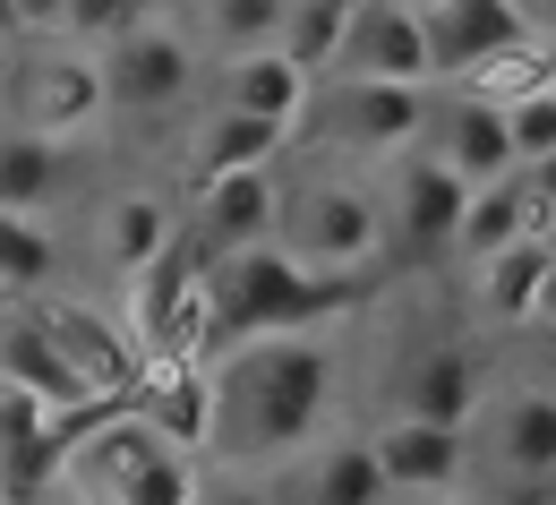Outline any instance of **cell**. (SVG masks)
I'll return each mask as SVG.
<instances>
[{
	"instance_id": "1",
	"label": "cell",
	"mask_w": 556,
	"mask_h": 505,
	"mask_svg": "<svg viewBox=\"0 0 556 505\" xmlns=\"http://www.w3.org/2000/svg\"><path fill=\"white\" fill-rule=\"evenodd\" d=\"M206 386H214V429H206L214 463H240V471L291 463L334 420V386H343L334 326H282V334L223 343V352H206Z\"/></svg>"
},
{
	"instance_id": "2",
	"label": "cell",
	"mask_w": 556,
	"mask_h": 505,
	"mask_svg": "<svg viewBox=\"0 0 556 505\" xmlns=\"http://www.w3.org/2000/svg\"><path fill=\"white\" fill-rule=\"evenodd\" d=\"M351 308V275H317L300 266L282 240H249L206 257V352L249 343V334H282V326H334Z\"/></svg>"
},
{
	"instance_id": "3",
	"label": "cell",
	"mask_w": 556,
	"mask_h": 505,
	"mask_svg": "<svg viewBox=\"0 0 556 505\" xmlns=\"http://www.w3.org/2000/svg\"><path fill=\"white\" fill-rule=\"evenodd\" d=\"M61 480L77 489V505H189L198 497V471H189V445H172L163 429H146L129 403H94L70 429Z\"/></svg>"
},
{
	"instance_id": "4",
	"label": "cell",
	"mask_w": 556,
	"mask_h": 505,
	"mask_svg": "<svg viewBox=\"0 0 556 505\" xmlns=\"http://www.w3.org/2000/svg\"><path fill=\"white\" fill-rule=\"evenodd\" d=\"M275 240L300 266H317V275H351V266H368V257L386 249V206H377L359 180L326 172V180H308V189L282 198Z\"/></svg>"
},
{
	"instance_id": "5",
	"label": "cell",
	"mask_w": 556,
	"mask_h": 505,
	"mask_svg": "<svg viewBox=\"0 0 556 505\" xmlns=\"http://www.w3.org/2000/svg\"><path fill=\"white\" fill-rule=\"evenodd\" d=\"M129 343L138 352H206V249L172 231L129 275Z\"/></svg>"
},
{
	"instance_id": "6",
	"label": "cell",
	"mask_w": 556,
	"mask_h": 505,
	"mask_svg": "<svg viewBox=\"0 0 556 505\" xmlns=\"http://www.w3.org/2000/svg\"><path fill=\"white\" fill-rule=\"evenodd\" d=\"M419 129H428V86H403V77H334L317 94V138L334 154L386 163V154L419 146Z\"/></svg>"
},
{
	"instance_id": "7",
	"label": "cell",
	"mask_w": 556,
	"mask_h": 505,
	"mask_svg": "<svg viewBox=\"0 0 556 505\" xmlns=\"http://www.w3.org/2000/svg\"><path fill=\"white\" fill-rule=\"evenodd\" d=\"M94 61H103V86H112V112H172L198 86V43L180 26H163V17H138Z\"/></svg>"
},
{
	"instance_id": "8",
	"label": "cell",
	"mask_w": 556,
	"mask_h": 505,
	"mask_svg": "<svg viewBox=\"0 0 556 505\" xmlns=\"http://www.w3.org/2000/svg\"><path fill=\"white\" fill-rule=\"evenodd\" d=\"M419 35H428V70H437V86L471 77L480 61L514 52V43H540V26H531L522 0H419Z\"/></svg>"
},
{
	"instance_id": "9",
	"label": "cell",
	"mask_w": 556,
	"mask_h": 505,
	"mask_svg": "<svg viewBox=\"0 0 556 505\" xmlns=\"http://www.w3.org/2000/svg\"><path fill=\"white\" fill-rule=\"evenodd\" d=\"M480 463L514 489L556 480V386H514V394H480Z\"/></svg>"
},
{
	"instance_id": "10",
	"label": "cell",
	"mask_w": 556,
	"mask_h": 505,
	"mask_svg": "<svg viewBox=\"0 0 556 505\" xmlns=\"http://www.w3.org/2000/svg\"><path fill=\"white\" fill-rule=\"evenodd\" d=\"M428 154L463 180V189H480V180H505V172H522L514 163V138H505V103H488L480 86H454V94H428Z\"/></svg>"
},
{
	"instance_id": "11",
	"label": "cell",
	"mask_w": 556,
	"mask_h": 505,
	"mask_svg": "<svg viewBox=\"0 0 556 505\" xmlns=\"http://www.w3.org/2000/svg\"><path fill=\"white\" fill-rule=\"evenodd\" d=\"M275 471H282L275 505H394V480L368 437H317Z\"/></svg>"
},
{
	"instance_id": "12",
	"label": "cell",
	"mask_w": 556,
	"mask_h": 505,
	"mask_svg": "<svg viewBox=\"0 0 556 505\" xmlns=\"http://www.w3.org/2000/svg\"><path fill=\"white\" fill-rule=\"evenodd\" d=\"M146 429H163L172 445H206L214 429V386H206V352H138V377L121 394Z\"/></svg>"
},
{
	"instance_id": "13",
	"label": "cell",
	"mask_w": 556,
	"mask_h": 505,
	"mask_svg": "<svg viewBox=\"0 0 556 505\" xmlns=\"http://www.w3.org/2000/svg\"><path fill=\"white\" fill-rule=\"evenodd\" d=\"M112 112V86H103V61H94V43H52L35 70H26V129H43V138H77V129H94Z\"/></svg>"
},
{
	"instance_id": "14",
	"label": "cell",
	"mask_w": 556,
	"mask_h": 505,
	"mask_svg": "<svg viewBox=\"0 0 556 505\" xmlns=\"http://www.w3.org/2000/svg\"><path fill=\"white\" fill-rule=\"evenodd\" d=\"M334 77H403V86H437L428 70V35H419L412 0H359L343 26V52H334Z\"/></svg>"
},
{
	"instance_id": "15",
	"label": "cell",
	"mask_w": 556,
	"mask_h": 505,
	"mask_svg": "<svg viewBox=\"0 0 556 505\" xmlns=\"http://www.w3.org/2000/svg\"><path fill=\"white\" fill-rule=\"evenodd\" d=\"M0 377H9V386H26V394H43V403H52V412H70V420L94 412L86 377L70 368L61 334L43 326V308H35V300H9V308H0Z\"/></svg>"
},
{
	"instance_id": "16",
	"label": "cell",
	"mask_w": 556,
	"mask_h": 505,
	"mask_svg": "<svg viewBox=\"0 0 556 505\" xmlns=\"http://www.w3.org/2000/svg\"><path fill=\"white\" fill-rule=\"evenodd\" d=\"M368 445H377V463H386L394 497H437V489H463V471H471V429L412 420V412H394V420L368 437Z\"/></svg>"
},
{
	"instance_id": "17",
	"label": "cell",
	"mask_w": 556,
	"mask_h": 505,
	"mask_svg": "<svg viewBox=\"0 0 556 505\" xmlns=\"http://www.w3.org/2000/svg\"><path fill=\"white\" fill-rule=\"evenodd\" d=\"M275 215H282L275 163L198 180V249H206V257H223V249H249V240H275Z\"/></svg>"
},
{
	"instance_id": "18",
	"label": "cell",
	"mask_w": 556,
	"mask_h": 505,
	"mask_svg": "<svg viewBox=\"0 0 556 505\" xmlns=\"http://www.w3.org/2000/svg\"><path fill=\"white\" fill-rule=\"evenodd\" d=\"M35 308H43V326L61 334V352H70V368L86 377V394H94V403H121L129 377H138L129 326H112V317H94V308H70V300H35Z\"/></svg>"
},
{
	"instance_id": "19",
	"label": "cell",
	"mask_w": 556,
	"mask_h": 505,
	"mask_svg": "<svg viewBox=\"0 0 556 505\" xmlns=\"http://www.w3.org/2000/svg\"><path fill=\"white\" fill-rule=\"evenodd\" d=\"M463 180L437 163V154H412L403 172H394V231H403V249L412 257H445L454 249V231H463Z\"/></svg>"
},
{
	"instance_id": "20",
	"label": "cell",
	"mask_w": 556,
	"mask_h": 505,
	"mask_svg": "<svg viewBox=\"0 0 556 505\" xmlns=\"http://www.w3.org/2000/svg\"><path fill=\"white\" fill-rule=\"evenodd\" d=\"M214 103H231V112H266V121H308V103H317V77L300 70L282 43H257V52H231L223 61V86H214Z\"/></svg>"
},
{
	"instance_id": "21",
	"label": "cell",
	"mask_w": 556,
	"mask_h": 505,
	"mask_svg": "<svg viewBox=\"0 0 556 505\" xmlns=\"http://www.w3.org/2000/svg\"><path fill=\"white\" fill-rule=\"evenodd\" d=\"M394 412H412V420H445V429H471V420H480V361H471L463 343L419 352V361L403 368V386H394Z\"/></svg>"
},
{
	"instance_id": "22",
	"label": "cell",
	"mask_w": 556,
	"mask_h": 505,
	"mask_svg": "<svg viewBox=\"0 0 556 505\" xmlns=\"http://www.w3.org/2000/svg\"><path fill=\"white\" fill-rule=\"evenodd\" d=\"M540 283H548V240L531 231V240H505V249H488L471 257V308H480L488 326H522V317H540Z\"/></svg>"
},
{
	"instance_id": "23",
	"label": "cell",
	"mask_w": 556,
	"mask_h": 505,
	"mask_svg": "<svg viewBox=\"0 0 556 505\" xmlns=\"http://www.w3.org/2000/svg\"><path fill=\"white\" fill-rule=\"evenodd\" d=\"M531 231H548V206H540L531 172H505V180H480V189L463 198L454 257H488V249H505V240H531Z\"/></svg>"
},
{
	"instance_id": "24",
	"label": "cell",
	"mask_w": 556,
	"mask_h": 505,
	"mask_svg": "<svg viewBox=\"0 0 556 505\" xmlns=\"http://www.w3.org/2000/svg\"><path fill=\"white\" fill-rule=\"evenodd\" d=\"M282 138H291V121H266V112H231V103H214L206 121H198V138H189V180H214V172H257V163H275Z\"/></svg>"
},
{
	"instance_id": "25",
	"label": "cell",
	"mask_w": 556,
	"mask_h": 505,
	"mask_svg": "<svg viewBox=\"0 0 556 505\" xmlns=\"http://www.w3.org/2000/svg\"><path fill=\"white\" fill-rule=\"evenodd\" d=\"M172 231H180V223H172V206L138 189V198H112V206H103L94 249H103V266H112V275H138V266L163 249V240H172Z\"/></svg>"
},
{
	"instance_id": "26",
	"label": "cell",
	"mask_w": 556,
	"mask_h": 505,
	"mask_svg": "<svg viewBox=\"0 0 556 505\" xmlns=\"http://www.w3.org/2000/svg\"><path fill=\"white\" fill-rule=\"evenodd\" d=\"M52 266H61V240L43 231V215L0 206V291L9 300H35V291L52 283Z\"/></svg>"
},
{
	"instance_id": "27",
	"label": "cell",
	"mask_w": 556,
	"mask_h": 505,
	"mask_svg": "<svg viewBox=\"0 0 556 505\" xmlns=\"http://www.w3.org/2000/svg\"><path fill=\"white\" fill-rule=\"evenodd\" d=\"M61 172H70V163H61V138L9 129V138H0V206H26V215H35V206L61 189Z\"/></svg>"
},
{
	"instance_id": "28",
	"label": "cell",
	"mask_w": 556,
	"mask_h": 505,
	"mask_svg": "<svg viewBox=\"0 0 556 505\" xmlns=\"http://www.w3.org/2000/svg\"><path fill=\"white\" fill-rule=\"evenodd\" d=\"M198 26H206L214 52L231 61V52L282 43V0H198Z\"/></svg>"
},
{
	"instance_id": "29",
	"label": "cell",
	"mask_w": 556,
	"mask_h": 505,
	"mask_svg": "<svg viewBox=\"0 0 556 505\" xmlns=\"http://www.w3.org/2000/svg\"><path fill=\"white\" fill-rule=\"evenodd\" d=\"M505 138H514V163H522V172L556 154V77L522 86V94L505 103Z\"/></svg>"
},
{
	"instance_id": "30",
	"label": "cell",
	"mask_w": 556,
	"mask_h": 505,
	"mask_svg": "<svg viewBox=\"0 0 556 505\" xmlns=\"http://www.w3.org/2000/svg\"><path fill=\"white\" fill-rule=\"evenodd\" d=\"M138 17H154V0H70V9H61V35L103 52V43H112V35H129Z\"/></svg>"
},
{
	"instance_id": "31",
	"label": "cell",
	"mask_w": 556,
	"mask_h": 505,
	"mask_svg": "<svg viewBox=\"0 0 556 505\" xmlns=\"http://www.w3.org/2000/svg\"><path fill=\"white\" fill-rule=\"evenodd\" d=\"M189 505H275V489H266L257 471H240V463H214Z\"/></svg>"
},
{
	"instance_id": "32",
	"label": "cell",
	"mask_w": 556,
	"mask_h": 505,
	"mask_svg": "<svg viewBox=\"0 0 556 505\" xmlns=\"http://www.w3.org/2000/svg\"><path fill=\"white\" fill-rule=\"evenodd\" d=\"M17 9V35H61V9L70 0H9Z\"/></svg>"
},
{
	"instance_id": "33",
	"label": "cell",
	"mask_w": 556,
	"mask_h": 505,
	"mask_svg": "<svg viewBox=\"0 0 556 505\" xmlns=\"http://www.w3.org/2000/svg\"><path fill=\"white\" fill-rule=\"evenodd\" d=\"M531 189H540V206H548V223H556V154H548V163H531Z\"/></svg>"
},
{
	"instance_id": "34",
	"label": "cell",
	"mask_w": 556,
	"mask_h": 505,
	"mask_svg": "<svg viewBox=\"0 0 556 505\" xmlns=\"http://www.w3.org/2000/svg\"><path fill=\"white\" fill-rule=\"evenodd\" d=\"M540 240H548V283H540V317H556V223L540 231Z\"/></svg>"
},
{
	"instance_id": "35",
	"label": "cell",
	"mask_w": 556,
	"mask_h": 505,
	"mask_svg": "<svg viewBox=\"0 0 556 505\" xmlns=\"http://www.w3.org/2000/svg\"><path fill=\"white\" fill-rule=\"evenodd\" d=\"M26 505H77V489H70V480H61V471H52V480H43V489H35V497H26Z\"/></svg>"
},
{
	"instance_id": "36",
	"label": "cell",
	"mask_w": 556,
	"mask_h": 505,
	"mask_svg": "<svg viewBox=\"0 0 556 505\" xmlns=\"http://www.w3.org/2000/svg\"><path fill=\"white\" fill-rule=\"evenodd\" d=\"M403 505H471L463 489H437V497H403Z\"/></svg>"
},
{
	"instance_id": "37",
	"label": "cell",
	"mask_w": 556,
	"mask_h": 505,
	"mask_svg": "<svg viewBox=\"0 0 556 505\" xmlns=\"http://www.w3.org/2000/svg\"><path fill=\"white\" fill-rule=\"evenodd\" d=\"M548 77H556V43H548Z\"/></svg>"
},
{
	"instance_id": "38",
	"label": "cell",
	"mask_w": 556,
	"mask_h": 505,
	"mask_svg": "<svg viewBox=\"0 0 556 505\" xmlns=\"http://www.w3.org/2000/svg\"><path fill=\"white\" fill-rule=\"evenodd\" d=\"M0 61H9V35H0Z\"/></svg>"
},
{
	"instance_id": "39",
	"label": "cell",
	"mask_w": 556,
	"mask_h": 505,
	"mask_svg": "<svg viewBox=\"0 0 556 505\" xmlns=\"http://www.w3.org/2000/svg\"><path fill=\"white\" fill-rule=\"evenodd\" d=\"M189 9H198V0H189Z\"/></svg>"
},
{
	"instance_id": "40",
	"label": "cell",
	"mask_w": 556,
	"mask_h": 505,
	"mask_svg": "<svg viewBox=\"0 0 556 505\" xmlns=\"http://www.w3.org/2000/svg\"><path fill=\"white\" fill-rule=\"evenodd\" d=\"M412 9H419V0H412Z\"/></svg>"
}]
</instances>
